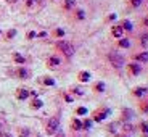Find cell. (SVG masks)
I'll return each instance as SVG.
<instances>
[{"instance_id":"cb8c5ba5","label":"cell","mask_w":148,"mask_h":137,"mask_svg":"<svg viewBox=\"0 0 148 137\" xmlns=\"http://www.w3.org/2000/svg\"><path fill=\"white\" fill-rule=\"evenodd\" d=\"M29 134H31V131L27 127H21L19 129V137H29Z\"/></svg>"},{"instance_id":"4316f807","label":"cell","mask_w":148,"mask_h":137,"mask_svg":"<svg viewBox=\"0 0 148 137\" xmlns=\"http://www.w3.org/2000/svg\"><path fill=\"white\" fill-rule=\"evenodd\" d=\"M74 5H76V0H64V8H66V10L73 8Z\"/></svg>"},{"instance_id":"8fae6325","label":"cell","mask_w":148,"mask_h":137,"mask_svg":"<svg viewBox=\"0 0 148 137\" xmlns=\"http://www.w3.org/2000/svg\"><path fill=\"white\" fill-rule=\"evenodd\" d=\"M111 34H113L116 39H121L122 34H124V31H122V28L119 26V24H114V26H111Z\"/></svg>"},{"instance_id":"4dcf8cb0","label":"cell","mask_w":148,"mask_h":137,"mask_svg":"<svg viewBox=\"0 0 148 137\" xmlns=\"http://www.w3.org/2000/svg\"><path fill=\"white\" fill-rule=\"evenodd\" d=\"M53 34H55L56 37H64V34H66V32H64V29L58 28V29H55V32H53Z\"/></svg>"},{"instance_id":"bcb514c9","label":"cell","mask_w":148,"mask_h":137,"mask_svg":"<svg viewBox=\"0 0 148 137\" xmlns=\"http://www.w3.org/2000/svg\"><path fill=\"white\" fill-rule=\"evenodd\" d=\"M0 34H2V31H0Z\"/></svg>"},{"instance_id":"ee69618b","label":"cell","mask_w":148,"mask_h":137,"mask_svg":"<svg viewBox=\"0 0 148 137\" xmlns=\"http://www.w3.org/2000/svg\"><path fill=\"white\" fill-rule=\"evenodd\" d=\"M2 137H11V136H8V134H2Z\"/></svg>"},{"instance_id":"b9f144b4","label":"cell","mask_w":148,"mask_h":137,"mask_svg":"<svg viewBox=\"0 0 148 137\" xmlns=\"http://www.w3.org/2000/svg\"><path fill=\"white\" fill-rule=\"evenodd\" d=\"M116 137H130V136H127V134H116Z\"/></svg>"},{"instance_id":"d6986e66","label":"cell","mask_w":148,"mask_h":137,"mask_svg":"<svg viewBox=\"0 0 148 137\" xmlns=\"http://www.w3.org/2000/svg\"><path fill=\"white\" fill-rule=\"evenodd\" d=\"M42 105H44V102H42L40 98H37V97L31 102V108H32V110H39V108H42Z\"/></svg>"},{"instance_id":"603a6c76","label":"cell","mask_w":148,"mask_h":137,"mask_svg":"<svg viewBox=\"0 0 148 137\" xmlns=\"http://www.w3.org/2000/svg\"><path fill=\"white\" fill-rule=\"evenodd\" d=\"M89 113V110L85 107H79V108H76V115L77 116H82V115H87Z\"/></svg>"},{"instance_id":"e0dca14e","label":"cell","mask_w":148,"mask_h":137,"mask_svg":"<svg viewBox=\"0 0 148 137\" xmlns=\"http://www.w3.org/2000/svg\"><path fill=\"white\" fill-rule=\"evenodd\" d=\"M134 126L132 124H130V123H122V134H127V136H129L130 132H134Z\"/></svg>"},{"instance_id":"5bb4252c","label":"cell","mask_w":148,"mask_h":137,"mask_svg":"<svg viewBox=\"0 0 148 137\" xmlns=\"http://www.w3.org/2000/svg\"><path fill=\"white\" fill-rule=\"evenodd\" d=\"M119 26L122 28V31H129V32H130V31L134 29V26H132V23H130L129 19H122V21L119 23Z\"/></svg>"},{"instance_id":"3957f363","label":"cell","mask_w":148,"mask_h":137,"mask_svg":"<svg viewBox=\"0 0 148 137\" xmlns=\"http://www.w3.org/2000/svg\"><path fill=\"white\" fill-rule=\"evenodd\" d=\"M111 115V110L106 107H101V108H97L95 111L92 113V121L93 123H101Z\"/></svg>"},{"instance_id":"7bdbcfd3","label":"cell","mask_w":148,"mask_h":137,"mask_svg":"<svg viewBox=\"0 0 148 137\" xmlns=\"http://www.w3.org/2000/svg\"><path fill=\"white\" fill-rule=\"evenodd\" d=\"M8 3H15V2H18V0H7Z\"/></svg>"},{"instance_id":"83f0119b","label":"cell","mask_w":148,"mask_h":137,"mask_svg":"<svg viewBox=\"0 0 148 137\" xmlns=\"http://www.w3.org/2000/svg\"><path fill=\"white\" fill-rule=\"evenodd\" d=\"M138 41H140V44H142V45H147V44H148V32H147V34H142Z\"/></svg>"},{"instance_id":"7c38bea8","label":"cell","mask_w":148,"mask_h":137,"mask_svg":"<svg viewBox=\"0 0 148 137\" xmlns=\"http://www.w3.org/2000/svg\"><path fill=\"white\" fill-rule=\"evenodd\" d=\"M27 97H29V90L27 89H18L16 90V98H18V100H26Z\"/></svg>"},{"instance_id":"ab89813d","label":"cell","mask_w":148,"mask_h":137,"mask_svg":"<svg viewBox=\"0 0 148 137\" xmlns=\"http://www.w3.org/2000/svg\"><path fill=\"white\" fill-rule=\"evenodd\" d=\"M34 2H37V0H26V5H27V7H32Z\"/></svg>"},{"instance_id":"5b68a950","label":"cell","mask_w":148,"mask_h":137,"mask_svg":"<svg viewBox=\"0 0 148 137\" xmlns=\"http://www.w3.org/2000/svg\"><path fill=\"white\" fill-rule=\"evenodd\" d=\"M127 71H129L132 76H138V74L142 73V65L135 63V61H130V63H127Z\"/></svg>"},{"instance_id":"f1b7e54d","label":"cell","mask_w":148,"mask_h":137,"mask_svg":"<svg viewBox=\"0 0 148 137\" xmlns=\"http://www.w3.org/2000/svg\"><path fill=\"white\" fill-rule=\"evenodd\" d=\"M140 111H142V113H145V115L148 113V102H142V103H140Z\"/></svg>"},{"instance_id":"ffe728a7","label":"cell","mask_w":148,"mask_h":137,"mask_svg":"<svg viewBox=\"0 0 148 137\" xmlns=\"http://www.w3.org/2000/svg\"><path fill=\"white\" fill-rule=\"evenodd\" d=\"M48 66H52V68H55V66H58L60 63H61V61H60V58L58 56H50V58H48Z\"/></svg>"},{"instance_id":"30bf717a","label":"cell","mask_w":148,"mask_h":137,"mask_svg":"<svg viewBox=\"0 0 148 137\" xmlns=\"http://www.w3.org/2000/svg\"><path fill=\"white\" fill-rule=\"evenodd\" d=\"M105 89H106V84H105L103 81H98V82H95V84L92 85V90L95 94H101V92H105Z\"/></svg>"},{"instance_id":"277c9868","label":"cell","mask_w":148,"mask_h":137,"mask_svg":"<svg viewBox=\"0 0 148 137\" xmlns=\"http://www.w3.org/2000/svg\"><path fill=\"white\" fill-rule=\"evenodd\" d=\"M58 131H60V118L58 116H53V118H50V121L47 123L45 132H47L48 136H53V134H56Z\"/></svg>"},{"instance_id":"ba28073f","label":"cell","mask_w":148,"mask_h":137,"mask_svg":"<svg viewBox=\"0 0 148 137\" xmlns=\"http://www.w3.org/2000/svg\"><path fill=\"white\" fill-rule=\"evenodd\" d=\"M134 60H135V63H147L148 61V52L134 53Z\"/></svg>"},{"instance_id":"f546056e","label":"cell","mask_w":148,"mask_h":137,"mask_svg":"<svg viewBox=\"0 0 148 137\" xmlns=\"http://www.w3.org/2000/svg\"><path fill=\"white\" fill-rule=\"evenodd\" d=\"M42 82H44L45 85H55V81H53L52 78H44V79H42Z\"/></svg>"},{"instance_id":"8992f818","label":"cell","mask_w":148,"mask_h":137,"mask_svg":"<svg viewBox=\"0 0 148 137\" xmlns=\"http://www.w3.org/2000/svg\"><path fill=\"white\" fill-rule=\"evenodd\" d=\"M134 118V110L132 108H122L121 111V121L122 123H130V119Z\"/></svg>"},{"instance_id":"d590c367","label":"cell","mask_w":148,"mask_h":137,"mask_svg":"<svg viewBox=\"0 0 148 137\" xmlns=\"http://www.w3.org/2000/svg\"><path fill=\"white\" fill-rule=\"evenodd\" d=\"M64 100H66L68 103H73V97H71V95H68V94H64Z\"/></svg>"},{"instance_id":"1f68e13d","label":"cell","mask_w":148,"mask_h":137,"mask_svg":"<svg viewBox=\"0 0 148 137\" xmlns=\"http://www.w3.org/2000/svg\"><path fill=\"white\" fill-rule=\"evenodd\" d=\"M76 18H77V19H84L85 18L84 10H76Z\"/></svg>"},{"instance_id":"f6af8a7d","label":"cell","mask_w":148,"mask_h":137,"mask_svg":"<svg viewBox=\"0 0 148 137\" xmlns=\"http://www.w3.org/2000/svg\"><path fill=\"white\" fill-rule=\"evenodd\" d=\"M0 129H2V124H0Z\"/></svg>"},{"instance_id":"7402d4cb","label":"cell","mask_w":148,"mask_h":137,"mask_svg":"<svg viewBox=\"0 0 148 137\" xmlns=\"http://www.w3.org/2000/svg\"><path fill=\"white\" fill-rule=\"evenodd\" d=\"M13 58H15V61H16V63H19V65H24V63H26V58H24V56H23V55H19V53H13Z\"/></svg>"},{"instance_id":"6da1fadb","label":"cell","mask_w":148,"mask_h":137,"mask_svg":"<svg viewBox=\"0 0 148 137\" xmlns=\"http://www.w3.org/2000/svg\"><path fill=\"white\" fill-rule=\"evenodd\" d=\"M108 60H110L111 66L116 68V70H121V68L126 65V58H124L118 50H111V52L108 53Z\"/></svg>"},{"instance_id":"74e56055","label":"cell","mask_w":148,"mask_h":137,"mask_svg":"<svg viewBox=\"0 0 148 137\" xmlns=\"http://www.w3.org/2000/svg\"><path fill=\"white\" fill-rule=\"evenodd\" d=\"M142 24H143V28H148V16H145V18H143Z\"/></svg>"},{"instance_id":"4fadbf2b","label":"cell","mask_w":148,"mask_h":137,"mask_svg":"<svg viewBox=\"0 0 148 137\" xmlns=\"http://www.w3.org/2000/svg\"><path fill=\"white\" fill-rule=\"evenodd\" d=\"M15 74L18 76L19 79H27L29 78V71H27L26 68H18V70L15 71Z\"/></svg>"},{"instance_id":"ac0fdd59","label":"cell","mask_w":148,"mask_h":137,"mask_svg":"<svg viewBox=\"0 0 148 137\" xmlns=\"http://www.w3.org/2000/svg\"><path fill=\"white\" fill-rule=\"evenodd\" d=\"M92 126H93V121H92V118H85L84 121H82V129H84V131H89V129H92Z\"/></svg>"},{"instance_id":"9a60e30c","label":"cell","mask_w":148,"mask_h":137,"mask_svg":"<svg viewBox=\"0 0 148 137\" xmlns=\"http://www.w3.org/2000/svg\"><path fill=\"white\" fill-rule=\"evenodd\" d=\"M71 127H73L74 131H82V121L79 118H74L73 121H71Z\"/></svg>"},{"instance_id":"44dd1931","label":"cell","mask_w":148,"mask_h":137,"mask_svg":"<svg viewBox=\"0 0 148 137\" xmlns=\"http://www.w3.org/2000/svg\"><path fill=\"white\" fill-rule=\"evenodd\" d=\"M138 129H140L142 134H145V136H147V134H148V121H140Z\"/></svg>"},{"instance_id":"d6a6232c","label":"cell","mask_w":148,"mask_h":137,"mask_svg":"<svg viewBox=\"0 0 148 137\" xmlns=\"http://www.w3.org/2000/svg\"><path fill=\"white\" fill-rule=\"evenodd\" d=\"M71 92H73V94H76V95H79V97H82V95H84V90H82V89H79V87H74V89L71 90Z\"/></svg>"},{"instance_id":"60d3db41","label":"cell","mask_w":148,"mask_h":137,"mask_svg":"<svg viewBox=\"0 0 148 137\" xmlns=\"http://www.w3.org/2000/svg\"><path fill=\"white\" fill-rule=\"evenodd\" d=\"M45 36H47V32H39L37 34V37H45Z\"/></svg>"},{"instance_id":"484cf974","label":"cell","mask_w":148,"mask_h":137,"mask_svg":"<svg viewBox=\"0 0 148 137\" xmlns=\"http://www.w3.org/2000/svg\"><path fill=\"white\" fill-rule=\"evenodd\" d=\"M108 132H111V134H118V129H116V123H111V124H108Z\"/></svg>"},{"instance_id":"2e32d148","label":"cell","mask_w":148,"mask_h":137,"mask_svg":"<svg viewBox=\"0 0 148 137\" xmlns=\"http://www.w3.org/2000/svg\"><path fill=\"white\" fill-rule=\"evenodd\" d=\"M118 47L119 48H129L130 47V41H129V39L121 37V39H118Z\"/></svg>"},{"instance_id":"836d02e7","label":"cell","mask_w":148,"mask_h":137,"mask_svg":"<svg viewBox=\"0 0 148 137\" xmlns=\"http://www.w3.org/2000/svg\"><path fill=\"white\" fill-rule=\"evenodd\" d=\"M15 36H16V29H10L7 32V39H13Z\"/></svg>"},{"instance_id":"8d00e7d4","label":"cell","mask_w":148,"mask_h":137,"mask_svg":"<svg viewBox=\"0 0 148 137\" xmlns=\"http://www.w3.org/2000/svg\"><path fill=\"white\" fill-rule=\"evenodd\" d=\"M114 19H116V13H111V15L106 18V21H114Z\"/></svg>"},{"instance_id":"9c48e42d","label":"cell","mask_w":148,"mask_h":137,"mask_svg":"<svg viewBox=\"0 0 148 137\" xmlns=\"http://www.w3.org/2000/svg\"><path fill=\"white\" fill-rule=\"evenodd\" d=\"M77 79H79V82H89L90 79H92V74H90V71H79V74H77Z\"/></svg>"},{"instance_id":"f35d334b","label":"cell","mask_w":148,"mask_h":137,"mask_svg":"<svg viewBox=\"0 0 148 137\" xmlns=\"http://www.w3.org/2000/svg\"><path fill=\"white\" fill-rule=\"evenodd\" d=\"M55 137H66V134L63 132V131H58V132H56V136Z\"/></svg>"},{"instance_id":"d4e9b609","label":"cell","mask_w":148,"mask_h":137,"mask_svg":"<svg viewBox=\"0 0 148 137\" xmlns=\"http://www.w3.org/2000/svg\"><path fill=\"white\" fill-rule=\"evenodd\" d=\"M142 2H143V0H129V5L132 8H138L142 5Z\"/></svg>"},{"instance_id":"e575fe53","label":"cell","mask_w":148,"mask_h":137,"mask_svg":"<svg viewBox=\"0 0 148 137\" xmlns=\"http://www.w3.org/2000/svg\"><path fill=\"white\" fill-rule=\"evenodd\" d=\"M34 37H37V32H34V31L27 32V39H34Z\"/></svg>"},{"instance_id":"52a82bcc","label":"cell","mask_w":148,"mask_h":137,"mask_svg":"<svg viewBox=\"0 0 148 137\" xmlns=\"http://www.w3.org/2000/svg\"><path fill=\"white\" fill-rule=\"evenodd\" d=\"M147 94H148V89L145 87V85H137V87L132 89V95L137 97V98H142V97L147 95Z\"/></svg>"},{"instance_id":"7a4b0ae2","label":"cell","mask_w":148,"mask_h":137,"mask_svg":"<svg viewBox=\"0 0 148 137\" xmlns=\"http://www.w3.org/2000/svg\"><path fill=\"white\" fill-rule=\"evenodd\" d=\"M56 48H58L60 52H63V55L68 56V58H71L74 55V52H76L74 50V45L68 41H58L56 42Z\"/></svg>"}]
</instances>
